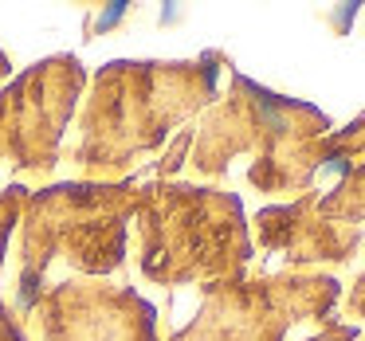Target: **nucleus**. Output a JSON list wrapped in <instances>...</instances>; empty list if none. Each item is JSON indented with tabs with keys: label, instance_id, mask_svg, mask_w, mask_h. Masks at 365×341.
Returning <instances> with one entry per match:
<instances>
[{
	"label": "nucleus",
	"instance_id": "f257e3e1",
	"mask_svg": "<svg viewBox=\"0 0 365 341\" xmlns=\"http://www.w3.org/2000/svg\"><path fill=\"white\" fill-rule=\"evenodd\" d=\"M216 63H153V59H114L98 67L75 114V137L59 149V161L75 165L83 181H126L138 157L158 153L165 137L197 118L216 95Z\"/></svg>",
	"mask_w": 365,
	"mask_h": 341
},
{
	"label": "nucleus",
	"instance_id": "f03ea898",
	"mask_svg": "<svg viewBox=\"0 0 365 341\" xmlns=\"http://www.w3.org/2000/svg\"><path fill=\"white\" fill-rule=\"evenodd\" d=\"M142 181H59L28 192L20 216V275L16 314L48 290L56 263L79 278H106L126 267V239L138 212Z\"/></svg>",
	"mask_w": 365,
	"mask_h": 341
},
{
	"label": "nucleus",
	"instance_id": "7ed1b4c3",
	"mask_svg": "<svg viewBox=\"0 0 365 341\" xmlns=\"http://www.w3.org/2000/svg\"><path fill=\"white\" fill-rule=\"evenodd\" d=\"M138 267L158 286L224 283L252 259L244 208L232 192L185 181H145L134 212Z\"/></svg>",
	"mask_w": 365,
	"mask_h": 341
},
{
	"label": "nucleus",
	"instance_id": "20e7f679",
	"mask_svg": "<svg viewBox=\"0 0 365 341\" xmlns=\"http://www.w3.org/2000/svg\"><path fill=\"white\" fill-rule=\"evenodd\" d=\"M318 130H326V118L318 110L271 95L247 83L244 75H232L228 98L205 114L192 137L189 169L197 177H220L228 169V157L252 145L259 161L252 165L247 181L263 192H291L307 184V173H302L307 145L302 142L314 137Z\"/></svg>",
	"mask_w": 365,
	"mask_h": 341
},
{
	"label": "nucleus",
	"instance_id": "39448f33",
	"mask_svg": "<svg viewBox=\"0 0 365 341\" xmlns=\"http://www.w3.org/2000/svg\"><path fill=\"white\" fill-rule=\"evenodd\" d=\"M91 75L75 56H48L0 90V165L12 177L48 181L59 165L67 122L79 114Z\"/></svg>",
	"mask_w": 365,
	"mask_h": 341
},
{
	"label": "nucleus",
	"instance_id": "423d86ee",
	"mask_svg": "<svg viewBox=\"0 0 365 341\" xmlns=\"http://www.w3.org/2000/svg\"><path fill=\"white\" fill-rule=\"evenodd\" d=\"M334 294L338 283L314 275L208 283L197 322L173 333L169 341H283L294 322L322 318Z\"/></svg>",
	"mask_w": 365,
	"mask_h": 341
},
{
	"label": "nucleus",
	"instance_id": "0eeeda50",
	"mask_svg": "<svg viewBox=\"0 0 365 341\" xmlns=\"http://www.w3.org/2000/svg\"><path fill=\"white\" fill-rule=\"evenodd\" d=\"M40 341H161L158 310L130 283L63 278L24 314Z\"/></svg>",
	"mask_w": 365,
	"mask_h": 341
},
{
	"label": "nucleus",
	"instance_id": "6e6552de",
	"mask_svg": "<svg viewBox=\"0 0 365 341\" xmlns=\"http://www.w3.org/2000/svg\"><path fill=\"white\" fill-rule=\"evenodd\" d=\"M24 204H28V189H24V184L12 181L9 189L0 192V263H4V251H9L12 228H16L20 216H24Z\"/></svg>",
	"mask_w": 365,
	"mask_h": 341
},
{
	"label": "nucleus",
	"instance_id": "1a4fd4ad",
	"mask_svg": "<svg viewBox=\"0 0 365 341\" xmlns=\"http://www.w3.org/2000/svg\"><path fill=\"white\" fill-rule=\"evenodd\" d=\"M0 341H28L24 325L16 322V314H12L9 306H4V298H0Z\"/></svg>",
	"mask_w": 365,
	"mask_h": 341
},
{
	"label": "nucleus",
	"instance_id": "9d476101",
	"mask_svg": "<svg viewBox=\"0 0 365 341\" xmlns=\"http://www.w3.org/2000/svg\"><path fill=\"white\" fill-rule=\"evenodd\" d=\"M349 310H354V314H365V278L354 286V298H349Z\"/></svg>",
	"mask_w": 365,
	"mask_h": 341
},
{
	"label": "nucleus",
	"instance_id": "9b49d317",
	"mask_svg": "<svg viewBox=\"0 0 365 341\" xmlns=\"http://www.w3.org/2000/svg\"><path fill=\"white\" fill-rule=\"evenodd\" d=\"M9 75H12V63H9V56L0 51V79H9Z\"/></svg>",
	"mask_w": 365,
	"mask_h": 341
}]
</instances>
